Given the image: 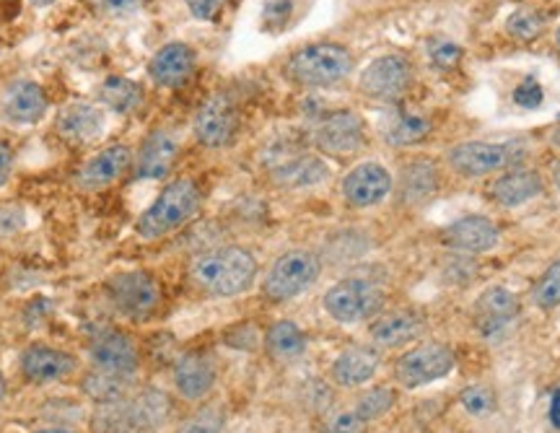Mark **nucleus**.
<instances>
[{
    "instance_id": "c9c22d12",
    "label": "nucleus",
    "mask_w": 560,
    "mask_h": 433,
    "mask_svg": "<svg viewBox=\"0 0 560 433\" xmlns=\"http://www.w3.org/2000/svg\"><path fill=\"white\" fill-rule=\"evenodd\" d=\"M532 302L540 309H558L560 306V260L542 272L540 281L532 289Z\"/></svg>"
},
{
    "instance_id": "bb28decb",
    "label": "nucleus",
    "mask_w": 560,
    "mask_h": 433,
    "mask_svg": "<svg viewBox=\"0 0 560 433\" xmlns=\"http://www.w3.org/2000/svg\"><path fill=\"white\" fill-rule=\"evenodd\" d=\"M433 125L425 115H420V112H410V109H397L392 112L387 117V122H384V141L389 145H395V149H410V145H418L423 143L425 138L431 136Z\"/></svg>"
},
{
    "instance_id": "cd10ccee",
    "label": "nucleus",
    "mask_w": 560,
    "mask_h": 433,
    "mask_svg": "<svg viewBox=\"0 0 560 433\" xmlns=\"http://www.w3.org/2000/svg\"><path fill=\"white\" fill-rule=\"evenodd\" d=\"M128 408L132 431H153L172 416V400L161 389H140L136 397H128Z\"/></svg>"
},
{
    "instance_id": "f3484780",
    "label": "nucleus",
    "mask_w": 560,
    "mask_h": 433,
    "mask_svg": "<svg viewBox=\"0 0 560 433\" xmlns=\"http://www.w3.org/2000/svg\"><path fill=\"white\" fill-rule=\"evenodd\" d=\"M198 55L187 42H166L149 60V79L159 89H179L195 75Z\"/></svg>"
},
{
    "instance_id": "20e7f679",
    "label": "nucleus",
    "mask_w": 560,
    "mask_h": 433,
    "mask_svg": "<svg viewBox=\"0 0 560 433\" xmlns=\"http://www.w3.org/2000/svg\"><path fill=\"white\" fill-rule=\"evenodd\" d=\"M527 143L506 141V143H486V141H467L457 143L446 151V164L454 174L465 179L488 177L506 169H516L527 159Z\"/></svg>"
},
{
    "instance_id": "a878e982",
    "label": "nucleus",
    "mask_w": 560,
    "mask_h": 433,
    "mask_svg": "<svg viewBox=\"0 0 560 433\" xmlns=\"http://www.w3.org/2000/svg\"><path fill=\"white\" fill-rule=\"evenodd\" d=\"M423 327L425 319L418 309H395L382 314V317H374L369 335L376 348H397L416 340L423 332Z\"/></svg>"
},
{
    "instance_id": "6e6552de",
    "label": "nucleus",
    "mask_w": 560,
    "mask_h": 433,
    "mask_svg": "<svg viewBox=\"0 0 560 433\" xmlns=\"http://www.w3.org/2000/svg\"><path fill=\"white\" fill-rule=\"evenodd\" d=\"M412 83H416V68L405 55H382L371 60L359 75L361 94L380 104L402 102Z\"/></svg>"
},
{
    "instance_id": "de8ad7c7",
    "label": "nucleus",
    "mask_w": 560,
    "mask_h": 433,
    "mask_svg": "<svg viewBox=\"0 0 560 433\" xmlns=\"http://www.w3.org/2000/svg\"><path fill=\"white\" fill-rule=\"evenodd\" d=\"M552 182H556V187L560 190V162L556 164V169H552Z\"/></svg>"
},
{
    "instance_id": "1a4fd4ad",
    "label": "nucleus",
    "mask_w": 560,
    "mask_h": 433,
    "mask_svg": "<svg viewBox=\"0 0 560 433\" xmlns=\"http://www.w3.org/2000/svg\"><path fill=\"white\" fill-rule=\"evenodd\" d=\"M107 296L112 306H115L122 317L136 319V323L149 319L161 304L156 278L145 270L117 272L115 278L107 281Z\"/></svg>"
},
{
    "instance_id": "c756f323",
    "label": "nucleus",
    "mask_w": 560,
    "mask_h": 433,
    "mask_svg": "<svg viewBox=\"0 0 560 433\" xmlns=\"http://www.w3.org/2000/svg\"><path fill=\"white\" fill-rule=\"evenodd\" d=\"M400 198L410 206H418V202L431 200L439 190V169L425 159H418V162H410L400 172Z\"/></svg>"
},
{
    "instance_id": "aec40b11",
    "label": "nucleus",
    "mask_w": 560,
    "mask_h": 433,
    "mask_svg": "<svg viewBox=\"0 0 560 433\" xmlns=\"http://www.w3.org/2000/svg\"><path fill=\"white\" fill-rule=\"evenodd\" d=\"M179 141L170 130H153L145 136L132 164V179H164L177 162Z\"/></svg>"
},
{
    "instance_id": "f03ea898",
    "label": "nucleus",
    "mask_w": 560,
    "mask_h": 433,
    "mask_svg": "<svg viewBox=\"0 0 560 433\" xmlns=\"http://www.w3.org/2000/svg\"><path fill=\"white\" fill-rule=\"evenodd\" d=\"M353 52L338 42H314L299 47L283 62V79L301 89H332L353 73Z\"/></svg>"
},
{
    "instance_id": "8fccbe9b",
    "label": "nucleus",
    "mask_w": 560,
    "mask_h": 433,
    "mask_svg": "<svg viewBox=\"0 0 560 433\" xmlns=\"http://www.w3.org/2000/svg\"><path fill=\"white\" fill-rule=\"evenodd\" d=\"M552 145H556V149L560 151V128H558L556 132H552Z\"/></svg>"
},
{
    "instance_id": "9b49d317",
    "label": "nucleus",
    "mask_w": 560,
    "mask_h": 433,
    "mask_svg": "<svg viewBox=\"0 0 560 433\" xmlns=\"http://www.w3.org/2000/svg\"><path fill=\"white\" fill-rule=\"evenodd\" d=\"M192 136L210 151L229 149L240 136V109L229 94H213L192 117Z\"/></svg>"
},
{
    "instance_id": "f8f14e48",
    "label": "nucleus",
    "mask_w": 560,
    "mask_h": 433,
    "mask_svg": "<svg viewBox=\"0 0 560 433\" xmlns=\"http://www.w3.org/2000/svg\"><path fill=\"white\" fill-rule=\"evenodd\" d=\"M132 164H136V153L130 151V145H104V149L86 159V164L75 172V185H79V190L83 192L107 190V187L117 185L122 177H128L132 172Z\"/></svg>"
},
{
    "instance_id": "423d86ee",
    "label": "nucleus",
    "mask_w": 560,
    "mask_h": 433,
    "mask_svg": "<svg viewBox=\"0 0 560 433\" xmlns=\"http://www.w3.org/2000/svg\"><path fill=\"white\" fill-rule=\"evenodd\" d=\"M322 260L312 249H289L272 262L262 281V296L272 304H285L319 281Z\"/></svg>"
},
{
    "instance_id": "79ce46f5",
    "label": "nucleus",
    "mask_w": 560,
    "mask_h": 433,
    "mask_svg": "<svg viewBox=\"0 0 560 433\" xmlns=\"http://www.w3.org/2000/svg\"><path fill=\"white\" fill-rule=\"evenodd\" d=\"M96 5L112 19H128L143 9L145 0H96Z\"/></svg>"
},
{
    "instance_id": "ea45409f",
    "label": "nucleus",
    "mask_w": 560,
    "mask_h": 433,
    "mask_svg": "<svg viewBox=\"0 0 560 433\" xmlns=\"http://www.w3.org/2000/svg\"><path fill=\"white\" fill-rule=\"evenodd\" d=\"M366 429L369 423L363 421L353 408H350V410H340V413H335L330 421H327L325 433H363Z\"/></svg>"
},
{
    "instance_id": "393cba45",
    "label": "nucleus",
    "mask_w": 560,
    "mask_h": 433,
    "mask_svg": "<svg viewBox=\"0 0 560 433\" xmlns=\"http://www.w3.org/2000/svg\"><path fill=\"white\" fill-rule=\"evenodd\" d=\"M382 366V353L376 346H353L346 348L338 359L332 361L330 376L332 382L342 389L361 387V384L371 382Z\"/></svg>"
},
{
    "instance_id": "a211bd4d",
    "label": "nucleus",
    "mask_w": 560,
    "mask_h": 433,
    "mask_svg": "<svg viewBox=\"0 0 560 433\" xmlns=\"http://www.w3.org/2000/svg\"><path fill=\"white\" fill-rule=\"evenodd\" d=\"M520 312L522 304L514 291L503 289V285H490V289L480 293L478 302H475V327L486 338H495V335L509 330L516 323Z\"/></svg>"
},
{
    "instance_id": "ddd939ff",
    "label": "nucleus",
    "mask_w": 560,
    "mask_h": 433,
    "mask_svg": "<svg viewBox=\"0 0 560 433\" xmlns=\"http://www.w3.org/2000/svg\"><path fill=\"white\" fill-rule=\"evenodd\" d=\"M89 359L94 368L109 374L136 376L140 368L138 343L125 330H104L91 340Z\"/></svg>"
},
{
    "instance_id": "72a5a7b5",
    "label": "nucleus",
    "mask_w": 560,
    "mask_h": 433,
    "mask_svg": "<svg viewBox=\"0 0 560 433\" xmlns=\"http://www.w3.org/2000/svg\"><path fill=\"white\" fill-rule=\"evenodd\" d=\"M395 400H397L395 389H389V387H371L369 393H363L359 400H355L353 410L366 423H374V421H380V418L387 416L392 408H395Z\"/></svg>"
},
{
    "instance_id": "dca6fc26",
    "label": "nucleus",
    "mask_w": 560,
    "mask_h": 433,
    "mask_svg": "<svg viewBox=\"0 0 560 433\" xmlns=\"http://www.w3.org/2000/svg\"><path fill=\"white\" fill-rule=\"evenodd\" d=\"M215 379H219V372H215V363L208 353L187 351L182 353L172 366L174 389H177V395L187 402L206 400V397L213 393Z\"/></svg>"
},
{
    "instance_id": "a19ab883",
    "label": "nucleus",
    "mask_w": 560,
    "mask_h": 433,
    "mask_svg": "<svg viewBox=\"0 0 560 433\" xmlns=\"http://www.w3.org/2000/svg\"><path fill=\"white\" fill-rule=\"evenodd\" d=\"M542 100H545L542 86H540V83H537L535 75H527V79H524L520 86H516V91H514V102L520 104V107H524V109L540 107Z\"/></svg>"
},
{
    "instance_id": "7c9ffc66",
    "label": "nucleus",
    "mask_w": 560,
    "mask_h": 433,
    "mask_svg": "<svg viewBox=\"0 0 560 433\" xmlns=\"http://www.w3.org/2000/svg\"><path fill=\"white\" fill-rule=\"evenodd\" d=\"M100 100L115 115H132L143 107V89L125 75H109L100 86Z\"/></svg>"
},
{
    "instance_id": "4be33fe9",
    "label": "nucleus",
    "mask_w": 560,
    "mask_h": 433,
    "mask_svg": "<svg viewBox=\"0 0 560 433\" xmlns=\"http://www.w3.org/2000/svg\"><path fill=\"white\" fill-rule=\"evenodd\" d=\"M58 136L62 141L73 145H86L102 136L107 128V115L100 104L89 102H70L68 107L60 109L58 120H55Z\"/></svg>"
},
{
    "instance_id": "2f4dec72",
    "label": "nucleus",
    "mask_w": 560,
    "mask_h": 433,
    "mask_svg": "<svg viewBox=\"0 0 560 433\" xmlns=\"http://www.w3.org/2000/svg\"><path fill=\"white\" fill-rule=\"evenodd\" d=\"M130 384H132V376L109 374V372H100V368H94V372H89L86 376H83L81 389L96 405H102V402L128 400Z\"/></svg>"
},
{
    "instance_id": "39448f33",
    "label": "nucleus",
    "mask_w": 560,
    "mask_h": 433,
    "mask_svg": "<svg viewBox=\"0 0 560 433\" xmlns=\"http://www.w3.org/2000/svg\"><path fill=\"white\" fill-rule=\"evenodd\" d=\"M384 302H387V293H384L382 283L361 276L342 278L322 296L325 312L340 325L369 323L382 312Z\"/></svg>"
},
{
    "instance_id": "3c124183",
    "label": "nucleus",
    "mask_w": 560,
    "mask_h": 433,
    "mask_svg": "<svg viewBox=\"0 0 560 433\" xmlns=\"http://www.w3.org/2000/svg\"><path fill=\"white\" fill-rule=\"evenodd\" d=\"M37 433H73V431H66V429H45V431H37Z\"/></svg>"
},
{
    "instance_id": "9d476101",
    "label": "nucleus",
    "mask_w": 560,
    "mask_h": 433,
    "mask_svg": "<svg viewBox=\"0 0 560 433\" xmlns=\"http://www.w3.org/2000/svg\"><path fill=\"white\" fill-rule=\"evenodd\" d=\"M454 351L444 343H420L395 363V379L405 389H420L454 372Z\"/></svg>"
},
{
    "instance_id": "09e8293b",
    "label": "nucleus",
    "mask_w": 560,
    "mask_h": 433,
    "mask_svg": "<svg viewBox=\"0 0 560 433\" xmlns=\"http://www.w3.org/2000/svg\"><path fill=\"white\" fill-rule=\"evenodd\" d=\"M3 400H5V379L3 374H0V405H3Z\"/></svg>"
},
{
    "instance_id": "58836bf2",
    "label": "nucleus",
    "mask_w": 560,
    "mask_h": 433,
    "mask_svg": "<svg viewBox=\"0 0 560 433\" xmlns=\"http://www.w3.org/2000/svg\"><path fill=\"white\" fill-rule=\"evenodd\" d=\"M459 402L472 418H486L495 410V395L486 384H470V387L462 389Z\"/></svg>"
},
{
    "instance_id": "4468645a",
    "label": "nucleus",
    "mask_w": 560,
    "mask_h": 433,
    "mask_svg": "<svg viewBox=\"0 0 560 433\" xmlns=\"http://www.w3.org/2000/svg\"><path fill=\"white\" fill-rule=\"evenodd\" d=\"M395 187V179L387 166L376 164V162H363L359 166H353L346 177H342V198L350 208H374L387 198Z\"/></svg>"
},
{
    "instance_id": "f257e3e1",
    "label": "nucleus",
    "mask_w": 560,
    "mask_h": 433,
    "mask_svg": "<svg viewBox=\"0 0 560 433\" xmlns=\"http://www.w3.org/2000/svg\"><path fill=\"white\" fill-rule=\"evenodd\" d=\"M257 260L249 249L215 247L200 253L190 262V281L198 291L215 299H231L249 291L257 281Z\"/></svg>"
},
{
    "instance_id": "603ef678",
    "label": "nucleus",
    "mask_w": 560,
    "mask_h": 433,
    "mask_svg": "<svg viewBox=\"0 0 560 433\" xmlns=\"http://www.w3.org/2000/svg\"><path fill=\"white\" fill-rule=\"evenodd\" d=\"M556 45H558V50H560V26H558V32H556Z\"/></svg>"
},
{
    "instance_id": "412c9836",
    "label": "nucleus",
    "mask_w": 560,
    "mask_h": 433,
    "mask_svg": "<svg viewBox=\"0 0 560 433\" xmlns=\"http://www.w3.org/2000/svg\"><path fill=\"white\" fill-rule=\"evenodd\" d=\"M21 374L32 384H55L68 379L79 361L73 353L50 346H32L21 353Z\"/></svg>"
},
{
    "instance_id": "473e14b6",
    "label": "nucleus",
    "mask_w": 560,
    "mask_h": 433,
    "mask_svg": "<svg viewBox=\"0 0 560 433\" xmlns=\"http://www.w3.org/2000/svg\"><path fill=\"white\" fill-rule=\"evenodd\" d=\"M91 425H94L96 433H128V431H132L128 400L96 405V413H94V421H91Z\"/></svg>"
},
{
    "instance_id": "c03bdc74",
    "label": "nucleus",
    "mask_w": 560,
    "mask_h": 433,
    "mask_svg": "<svg viewBox=\"0 0 560 433\" xmlns=\"http://www.w3.org/2000/svg\"><path fill=\"white\" fill-rule=\"evenodd\" d=\"M13 172V149L9 143L0 141V187L11 179Z\"/></svg>"
},
{
    "instance_id": "0eeeda50",
    "label": "nucleus",
    "mask_w": 560,
    "mask_h": 433,
    "mask_svg": "<svg viewBox=\"0 0 560 433\" xmlns=\"http://www.w3.org/2000/svg\"><path fill=\"white\" fill-rule=\"evenodd\" d=\"M369 141L366 120L353 109H335L322 115L312 130V143L322 156L348 159L363 151Z\"/></svg>"
},
{
    "instance_id": "7ed1b4c3",
    "label": "nucleus",
    "mask_w": 560,
    "mask_h": 433,
    "mask_svg": "<svg viewBox=\"0 0 560 433\" xmlns=\"http://www.w3.org/2000/svg\"><path fill=\"white\" fill-rule=\"evenodd\" d=\"M202 192L200 185L190 177L172 179L164 190L159 192V198L140 213L136 221V234L140 239H164L174 232H179L185 223L195 219V213L200 211Z\"/></svg>"
},
{
    "instance_id": "c85d7f7f",
    "label": "nucleus",
    "mask_w": 560,
    "mask_h": 433,
    "mask_svg": "<svg viewBox=\"0 0 560 433\" xmlns=\"http://www.w3.org/2000/svg\"><path fill=\"white\" fill-rule=\"evenodd\" d=\"M306 346H310V340L293 319H278L265 332V348H268L270 359L280 363L299 361L306 353Z\"/></svg>"
},
{
    "instance_id": "5701e85b",
    "label": "nucleus",
    "mask_w": 560,
    "mask_h": 433,
    "mask_svg": "<svg viewBox=\"0 0 560 433\" xmlns=\"http://www.w3.org/2000/svg\"><path fill=\"white\" fill-rule=\"evenodd\" d=\"M327 177H330V166L325 164V159L306 151L293 153L270 169L272 185L283 187V190H310V187L322 185Z\"/></svg>"
},
{
    "instance_id": "a18cd8bd",
    "label": "nucleus",
    "mask_w": 560,
    "mask_h": 433,
    "mask_svg": "<svg viewBox=\"0 0 560 433\" xmlns=\"http://www.w3.org/2000/svg\"><path fill=\"white\" fill-rule=\"evenodd\" d=\"M550 423L560 431V387L550 397Z\"/></svg>"
},
{
    "instance_id": "4c0bfd02",
    "label": "nucleus",
    "mask_w": 560,
    "mask_h": 433,
    "mask_svg": "<svg viewBox=\"0 0 560 433\" xmlns=\"http://www.w3.org/2000/svg\"><path fill=\"white\" fill-rule=\"evenodd\" d=\"M223 425H226V413L219 405H208V408H200L198 413H192L185 423L179 425L177 433H223Z\"/></svg>"
},
{
    "instance_id": "6ab92c4d",
    "label": "nucleus",
    "mask_w": 560,
    "mask_h": 433,
    "mask_svg": "<svg viewBox=\"0 0 560 433\" xmlns=\"http://www.w3.org/2000/svg\"><path fill=\"white\" fill-rule=\"evenodd\" d=\"M50 109L45 89L34 81H13L0 94V115L13 125H37Z\"/></svg>"
},
{
    "instance_id": "e433bc0d",
    "label": "nucleus",
    "mask_w": 560,
    "mask_h": 433,
    "mask_svg": "<svg viewBox=\"0 0 560 433\" xmlns=\"http://www.w3.org/2000/svg\"><path fill=\"white\" fill-rule=\"evenodd\" d=\"M425 55H429L431 66L439 68V71H454L459 66L462 58H465V50L457 45V42L446 37H433L425 45Z\"/></svg>"
},
{
    "instance_id": "b1692460",
    "label": "nucleus",
    "mask_w": 560,
    "mask_h": 433,
    "mask_svg": "<svg viewBox=\"0 0 560 433\" xmlns=\"http://www.w3.org/2000/svg\"><path fill=\"white\" fill-rule=\"evenodd\" d=\"M545 192L542 177L535 169H506L495 177L488 187V198L501 208H520L524 202L540 198Z\"/></svg>"
},
{
    "instance_id": "49530a36",
    "label": "nucleus",
    "mask_w": 560,
    "mask_h": 433,
    "mask_svg": "<svg viewBox=\"0 0 560 433\" xmlns=\"http://www.w3.org/2000/svg\"><path fill=\"white\" fill-rule=\"evenodd\" d=\"M34 9H47V5H52L55 0H30Z\"/></svg>"
},
{
    "instance_id": "f704fd0d",
    "label": "nucleus",
    "mask_w": 560,
    "mask_h": 433,
    "mask_svg": "<svg viewBox=\"0 0 560 433\" xmlns=\"http://www.w3.org/2000/svg\"><path fill=\"white\" fill-rule=\"evenodd\" d=\"M545 24H548V19L540 11L520 9L506 19V34L516 42H532L545 32Z\"/></svg>"
},
{
    "instance_id": "2eb2a0df",
    "label": "nucleus",
    "mask_w": 560,
    "mask_h": 433,
    "mask_svg": "<svg viewBox=\"0 0 560 433\" xmlns=\"http://www.w3.org/2000/svg\"><path fill=\"white\" fill-rule=\"evenodd\" d=\"M439 239L444 247L465 255H486L499 247L501 232L486 215H465V219L452 221L450 226L441 229Z\"/></svg>"
},
{
    "instance_id": "37998d69",
    "label": "nucleus",
    "mask_w": 560,
    "mask_h": 433,
    "mask_svg": "<svg viewBox=\"0 0 560 433\" xmlns=\"http://www.w3.org/2000/svg\"><path fill=\"white\" fill-rule=\"evenodd\" d=\"M185 5L198 21H215L221 16L226 0H185Z\"/></svg>"
}]
</instances>
